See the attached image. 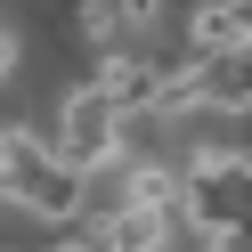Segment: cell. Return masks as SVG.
<instances>
[{
  "label": "cell",
  "instance_id": "cell-1",
  "mask_svg": "<svg viewBox=\"0 0 252 252\" xmlns=\"http://www.w3.org/2000/svg\"><path fill=\"white\" fill-rule=\"evenodd\" d=\"M90 244H98V252H163V244H171V212H155V203H122V212L90 220Z\"/></svg>",
  "mask_w": 252,
  "mask_h": 252
},
{
  "label": "cell",
  "instance_id": "cell-2",
  "mask_svg": "<svg viewBox=\"0 0 252 252\" xmlns=\"http://www.w3.org/2000/svg\"><path fill=\"white\" fill-rule=\"evenodd\" d=\"M114 33H122V8H114V0H82V41H90V49H106Z\"/></svg>",
  "mask_w": 252,
  "mask_h": 252
},
{
  "label": "cell",
  "instance_id": "cell-3",
  "mask_svg": "<svg viewBox=\"0 0 252 252\" xmlns=\"http://www.w3.org/2000/svg\"><path fill=\"white\" fill-rule=\"evenodd\" d=\"M114 8H122V25H155L163 17V0H114Z\"/></svg>",
  "mask_w": 252,
  "mask_h": 252
},
{
  "label": "cell",
  "instance_id": "cell-4",
  "mask_svg": "<svg viewBox=\"0 0 252 252\" xmlns=\"http://www.w3.org/2000/svg\"><path fill=\"white\" fill-rule=\"evenodd\" d=\"M8 65H17V33H0V82H8Z\"/></svg>",
  "mask_w": 252,
  "mask_h": 252
},
{
  "label": "cell",
  "instance_id": "cell-5",
  "mask_svg": "<svg viewBox=\"0 0 252 252\" xmlns=\"http://www.w3.org/2000/svg\"><path fill=\"white\" fill-rule=\"evenodd\" d=\"M49 252H98V244H90V236H65V244H49Z\"/></svg>",
  "mask_w": 252,
  "mask_h": 252
}]
</instances>
